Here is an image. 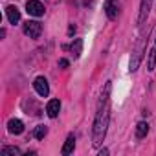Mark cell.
<instances>
[{
	"instance_id": "1",
	"label": "cell",
	"mask_w": 156,
	"mask_h": 156,
	"mask_svg": "<svg viewBox=\"0 0 156 156\" xmlns=\"http://www.w3.org/2000/svg\"><path fill=\"white\" fill-rule=\"evenodd\" d=\"M110 81L107 83L101 99L98 103V112L94 118V129H92V140H94V147H99L107 136V127H108V119H110Z\"/></svg>"
},
{
	"instance_id": "2",
	"label": "cell",
	"mask_w": 156,
	"mask_h": 156,
	"mask_svg": "<svg viewBox=\"0 0 156 156\" xmlns=\"http://www.w3.org/2000/svg\"><path fill=\"white\" fill-rule=\"evenodd\" d=\"M41 31H42V24L37 22V20H28V22L24 24V33H26L30 39H37V37L41 35Z\"/></svg>"
},
{
	"instance_id": "3",
	"label": "cell",
	"mask_w": 156,
	"mask_h": 156,
	"mask_svg": "<svg viewBox=\"0 0 156 156\" xmlns=\"http://www.w3.org/2000/svg\"><path fill=\"white\" fill-rule=\"evenodd\" d=\"M33 88H35V92H37L39 96H42V98H46V96L50 94L48 81H46V77H42V75H39L37 79L33 81Z\"/></svg>"
},
{
	"instance_id": "4",
	"label": "cell",
	"mask_w": 156,
	"mask_h": 156,
	"mask_svg": "<svg viewBox=\"0 0 156 156\" xmlns=\"http://www.w3.org/2000/svg\"><path fill=\"white\" fill-rule=\"evenodd\" d=\"M26 11L31 17H42L44 15V6L39 2V0H30V2L26 4Z\"/></svg>"
},
{
	"instance_id": "5",
	"label": "cell",
	"mask_w": 156,
	"mask_h": 156,
	"mask_svg": "<svg viewBox=\"0 0 156 156\" xmlns=\"http://www.w3.org/2000/svg\"><path fill=\"white\" fill-rule=\"evenodd\" d=\"M143 50H145V39H141V41L138 42V46H136L134 59L130 61V72H134V70L138 68V64H140V61H141V57H143Z\"/></svg>"
},
{
	"instance_id": "6",
	"label": "cell",
	"mask_w": 156,
	"mask_h": 156,
	"mask_svg": "<svg viewBox=\"0 0 156 156\" xmlns=\"http://www.w3.org/2000/svg\"><path fill=\"white\" fill-rule=\"evenodd\" d=\"M59 110H61V101L59 99H50L48 105H46V112L50 118H57L59 116Z\"/></svg>"
},
{
	"instance_id": "7",
	"label": "cell",
	"mask_w": 156,
	"mask_h": 156,
	"mask_svg": "<svg viewBox=\"0 0 156 156\" xmlns=\"http://www.w3.org/2000/svg\"><path fill=\"white\" fill-rule=\"evenodd\" d=\"M151 4H152V0H141V6H140V17H138V22H145L149 11H151Z\"/></svg>"
},
{
	"instance_id": "8",
	"label": "cell",
	"mask_w": 156,
	"mask_h": 156,
	"mask_svg": "<svg viewBox=\"0 0 156 156\" xmlns=\"http://www.w3.org/2000/svg\"><path fill=\"white\" fill-rule=\"evenodd\" d=\"M6 15H8V20L11 24H17L20 20V11L17 9V6H8L6 8Z\"/></svg>"
},
{
	"instance_id": "9",
	"label": "cell",
	"mask_w": 156,
	"mask_h": 156,
	"mask_svg": "<svg viewBox=\"0 0 156 156\" xmlns=\"http://www.w3.org/2000/svg\"><path fill=\"white\" fill-rule=\"evenodd\" d=\"M105 13H107V17L110 20H114L118 17V6H116L114 0H107V2H105Z\"/></svg>"
},
{
	"instance_id": "10",
	"label": "cell",
	"mask_w": 156,
	"mask_h": 156,
	"mask_svg": "<svg viewBox=\"0 0 156 156\" xmlns=\"http://www.w3.org/2000/svg\"><path fill=\"white\" fill-rule=\"evenodd\" d=\"M73 147H75V136L70 134V136L66 138V143H64L62 149H61V154H62V156H68L70 152H73Z\"/></svg>"
},
{
	"instance_id": "11",
	"label": "cell",
	"mask_w": 156,
	"mask_h": 156,
	"mask_svg": "<svg viewBox=\"0 0 156 156\" xmlns=\"http://www.w3.org/2000/svg\"><path fill=\"white\" fill-rule=\"evenodd\" d=\"M8 127H9V132L11 134H22L24 132V123L20 119H9Z\"/></svg>"
},
{
	"instance_id": "12",
	"label": "cell",
	"mask_w": 156,
	"mask_h": 156,
	"mask_svg": "<svg viewBox=\"0 0 156 156\" xmlns=\"http://www.w3.org/2000/svg\"><path fill=\"white\" fill-rule=\"evenodd\" d=\"M154 68H156V48L149 50V53H147V70L152 72Z\"/></svg>"
},
{
	"instance_id": "13",
	"label": "cell",
	"mask_w": 156,
	"mask_h": 156,
	"mask_svg": "<svg viewBox=\"0 0 156 156\" xmlns=\"http://www.w3.org/2000/svg\"><path fill=\"white\" fill-rule=\"evenodd\" d=\"M147 132H149V125H147L145 121H140V123L136 125V138H145Z\"/></svg>"
},
{
	"instance_id": "14",
	"label": "cell",
	"mask_w": 156,
	"mask_h": 156,
	"mask_svg": "<svg viewBox=\"0 0 156 156\" xmlns=\"http://www.w3.org/2000/svg\"><path fill=\"white\" fill-rule=\"evenodd\" d=\"M70 50L73 51V55H75V57H79V55H81V50H83V41H81V39H75V41L72 42Z\"/></svg>"
},
{
	"instance_id": "15",
	"label": "cell",
	"mask_w": 156,
	"mask_h": 156,
	"mask_svg": "<svg viewBox=\"0 0 156 156\" xmlns=\"http://www.w3.org/2000/svg\"><path fill=\"white\" fill-rule=\"evenodd\" d=\"M46 134H48V127H46V125H39V127L33 130V136H35L37 140H42Z\"/></svg>"
},
{
	"instance_id": "16",
	"label": "cell",
	"mask_w": 156,
	"mask_h": 156,
	"mask_svg": "<svg viewBox=\"0 0 156 156\" xmlns=\"http://www.w3.org/2000/svg\"><path fill=\"white\" fill-rule=\"evenodd\" d=\"M0 154L2 156H8V154H20V151L17 147H4L2 151H0Z\"/></svg>"
},
{
	"instance_id": "17",
	"label": "cell",
	"mask_w": 156,
	"mask_h": 156,
	"mask_svg": "<svg viewBox=\"0 0 156 156\" xmlns=\"http://www.w3.org/2000/svg\"><path fill=\"white\" fill-rule=\"evenodd\" d=\"M68 64H70V62H68L66 59H61V61H59V66H61V68H68Z\"/></svg>"
}]
</instances>
